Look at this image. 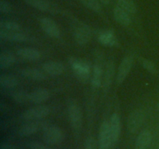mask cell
<instances>
[{"label": "cell", "instance_id": "obj_11", "mask_svg": "<svg viewBox=\"0 0 159 149\" xmlns=\"http://www.w3.org/2000/svg\"><path fill=\"white\" fill-rule=\"evenodd\" d=\"M0 38L11 42L27 41L29 37L20 31H5L0 29Z\"/></svg>", "mask_w": 159, "mask_h": 149}, {"label": "cell", "instance_id": "obj_27", "mask_svg": "<svg viewBox=\"0 0 159 149\" xmlns=\"http://www.w3.org/2000/svg\"><path fill=\"white\" fill-rule=\"evenodd\" d=\"M0 29L5 31H20L21 26L16 22L2 20L0 22Z\"/></svg>", "mask_w": 159, "mask_h": 149}, {"label": "cell", "instance_id": "obj_26", "mask_svg": "<svg viewBox=\"0 0 159 149\" xmlns=\"http://www.w3.org/2000/svg\"><path fill=\"white\" fill-rule=\"evenodd\" d=\"M79 1L90 10L97 12V13L102 12V6L99 0H79Z\"/></svg>", "mask_w": 159, "mask_h": 149}, {"label": "cell", "instance_id": "obj_14", "mask_svg": "<svg viewBox=\"0 0 159 149\" xmlns=\"http://www.w3.org/2000/svg\"><path fill=\"white\" fill-rule=\"evenodd\" d=\"M23 77L34 81H43L47 79L46 73L43 71L35 68H26L20 71Z\"/></svg>", "mask_w": 159, "mask_h": 149}, {"label": "cell", "instance_id": "obj_1", "mask_svg": "<svg viewBox=\"0 0 159 149\" xmlns=\"http://www.w3.org/2000/svg\"><path fill=\"white\" fill-rule=\"evenodd\" d=\"M68 113L73 130L79 132L82 125V112L75 101H71L68 105Z\"/></svg>", "mask_w": 159, "mask_h": 149}, {"label": "cell", "instance_id": "obj_31", "mask_svg": "<svg viewBox=\"0 0 159 149\" xmlns=\"http://www.w3.org/2000/svg\"><path fill=\"white\" fill-rule=\"evenodd\" d=\"M28 146H29L30 149H53L51 147H48V146L45 145V144L39 142H31L30 143Z\"/></svg>", "mask_w": 159, "mask_h": 149}, {"label": "cell", "instance_id": "obj_9", "mask_svg": "<svg viewBox=\"0 0 159 149\" xmlns=\"http://www.w3.org/2000/svg\"><path fill=\"white\" fill-rule=\"evenodd\" d=\"M40 25L41 29L48 36L54 38H58L61 36V30L56 22L48 17H43L40 20Z\"/></svg>", "mask_w": 159, "mask_h": 149}, {"label": "cell", "instance_id": "obj_30", "mask_svg": "<svg viewBox=\"0 0 159 149\" xmlns=\"http://www.w3.org/2000/svg\"><path fill=\"white\" fill-rule=\"evenodd\" d=\"M12 11V5L8 0H0V12L2 14H8Z\"/></svg>", "mask_w": 159, "mask_h": 149}, {"label": "cell", "instance_id": "obj_33", "mask_svg": "<svg viewBox=\"0 0 159 149\" xmlns=\"http://www.w3.org/2000/svg\"><path fill=\"white\" fill-rule=\"evenodd\" d=\"M0 149H16V147L13 144H9V143H2L0 145Z\"/></svg>", "mask_w": 159, "mask_h": 149}, {"label": "cell", "instance_id": "obj_25", "mask_svg": "<svg viewBox=\"0 0 159 149\" xmlns=\"http://www.w3.org/2000/svg\"><path fill=\"white\" fill-rule=\"evenodd\" d=\"M103 78V71L101 65H96L93 68V77H92V83L95 87H99L101 82H102Z\"/></svg>", "mask_w": 159, "mask_h": 149}, {"label": "cell", "instance_id": "obj_15", "mask_svg": "<svg viewBox=\"0 0 159 149\" xmlns=\"http://www.w3.org/2000/svg\"><path fill=\"white\" fill-rule=\"evenodd\" d=\"M16 54L19 57L26 61H37L41 57L40 51L33 47L20 48Z\"/></svg>", "mask_w": 159, "mask_h": 149}, {"label": "cell", "instance_id": "obj_22", "mask_svg": "<svg viewBox=\"0 0 159 149\" xmlns=\"http://www.w3.org/2000/svg\"><path fill=\"white\" fill-rule=\"evenodd\" d=\"M0 85L4 88H13L18 85V79L9 74H2L0 76Z\"/></svg>", "mask_w": 159, "mask_h": 149}, {"label": "cell", "instance_id": "obj_23", "mask_svg": "<svg viewBox=\"0 0 159 149\" xmlns=\"http://www.w3.org/2000/svg\"><path fill=\"white\" fill-rule=\"evenodd\" d=\"M113 73H114V64L113 61H110L107 64V69L104 72L103 78H102V85L104 88H108L110 85Z\"/></svg>", "mask_w": 159, "mask_h": 149}, {"label": "cell", "instance_id": "obj_2", "mask_svg": "<svg viewBox=\"0 0 159 149\" xmlns=\"http://www.w3.org/2000/svg\"><path fill=\"white\" fill-rule=\"evenodd\" d=\"M64 132L57 126H47L43 130V139L45 143L51 145H57L63 141Z\"/></svg>", "mask_w": 159, "mask_h": 149}, {"label": "cell", "instance_id": "obj_20", "mask_svg": "<svg viewBox=\"0 0 159 149\" xmlns=\"http://www.w3.org/2000/svg\"><path fill=\"white\" fill-rule=\"evenodd\" d=\"M99 41L107 47H113L117 43V40L111 30H105L99 36Z\"/></svg>", "mask_w": 159, "mask_h": 149}, {"label": "cell", "instance_id": "obj_13", "mask_svg": "<svg viewBox=\"0 0 159 149\" xmlns=\"http://www.w3.org/2000/svg\"><path fill=\"white\" fill-rule=\"evenodd\" d=\"M109 124L113 138V142L115 143L118 141L121 133V120L119 115L117 113H113L110 116Z\"/></svg>", "mask_w": 159, "mask_h": 149}, {"label": "cell", "instance_id": "obj_3", "mask_svg": "<svg viewBox=\"0 0 159 149\" xmlns=\"http://www.w3.org/2000/svg\"><path fill=\"white\" fill-rule=\"evenodd\" d=\"M51 113V109L48 106H37L25 110L21 114L23 120L32 121L46 117Z\"/></svg>", "mask_w": 159, "mask_h": 149}, {"label": "cell", "instance_id": "obj_19", "mask_svg": "<svg viewBox=\"0 0 159 149\" xmlns=\"http://www.w3.org/2000/svg\"><path fill=\"white\" fill-rule=\"evenodd\" d=\"M40 123L37 121H30L24 124L19 130V133L21 136H30L38 131L40 128Z\"/></svg>", "mask_w": 159, "mask_h": 149}, {"label": "cell", "instance_id": "obj_7", "mask_svg": "<svg viewBox=\"0 0 159 149\" xmlns=\"http://www.w3.org/2000/svg\"><path fill=\"white\" fill-rule=\"evenodd\" d=\"M134 63L133 56H126L122 61L118 68L117 74H116V82L118 85H121L128 76Z\"/></svg>", "mask_w": 159, "mask_h": 149}, {"label": "cell", "instance_id": "obj_8", "mask_svg": "<svg viewBox=\"0 0 159 149\" xmlns=\"http://www.w3.org/2000/svg\"><path fill=\"white\" fill-rule=\"evenodd\" d=\"M99 146L102 149H108L113 144L109 121H104L100 127L99 138Z\"/></svg>", "mask_w": 159, "mask_h": 149}, {"label": "cell", "instance_id": "obj_17", "mask_svg": "<svg viewBox=\"0 0 159 149\" xmlns=\"http://www.w3.org/2000/svg\"><path fill=\"white\" fill-rule=\"evenodd\" d=\"M50 97V92L46 88H37L30 93V102L39 104L48 100Z\"/></svg>", "mask_w": 159, "mask_h": 149}, {"label": "cell", "instance_id": "obj_16", "mask_svg": "<svg viewBox=\"0 0 159 149\" xmlns=\"http://www.w3.org/2000/svg\"><path fill=\"white\" fill-rule=\"evenodd\" d=\"M152 141V134L149 130H143L138 135L135 142V149H148Z\"/></svg>", "mask_w": 159, "mask_h": 149}, {"label": "cell", "instance_id": "obj_18", "mask_svg": "<svg viewBox=\"0 0 159 149\" xmlns=\"http://www.w3.org/2000/svg\"><path fill=\"white\" fill-rule=\"evenodd\" d=\"M113 17L117 23L124 26H127L131 22L130 14L118 6L113 9Z\"/></svg>", "mask_w": 159, "mask_h": 149}, {"label": "cell", "instance_id": "obj_6", "mask_svg": "<svg viewBox=\"0 0 159 149\" xmlns=\"http://www.w3.org/2000/svg\"><path fill=\"white\" fill-rule=\"evenodd\" d=\"M74 37L76 42L80 45H85L89 43L91 38V29L84 23H79L74 26Z\"/></svg>", "mask_w": 159, "mask_h": 149}, {"label": "cell", "instance_id": "obj_34", "mask_svg": "<svg viewBox=\"0 0 159 149\" xmlns=\"http://www.w3.org/2000/svg\"><path fill=\"white\" fill-rule=\"evenodd\" d=\"M99 1L100 2L102 3V4H103V5H108L109 3H110V0H99Z\"/></svg>", "mask_w": 159, "mask_h": 149}, {"label": "cell", "instance_id": "obj_12", "mask_svg": "<svg viewBox=\"0 0 159 149\" xmlns=\"http://www.w3.org/2000/svg\"><path fill=\"white\" fill-rule=\"evenodd\" d=\"M23 1L25 2L29 6H32L34 9L43 11H43L44 12H51V13L57 12L55 6L47 0H23Z\"/></svg>", "mask_w": 159, "mask_h": 149}, {"label": "cell", "instance_id": "obj_35", "mask_svg": "<svg viewBox=\"0 0 159 149\" xmlns=\"http://www.w3.org/2000/svg\"><path fill=\"white\" fill-rule=\"evenodd\" d=\"M158 110H159V102H158Z\"/></svg>", "mask_w": 159, "mask_h": 149}, {"label": "cell", "instance_id": "obj_29", "mask_svg": "<svg viewBox=\"0 0 159 149\" xmlns=\"http://www.w3.org/2000/svg\"><path fill=\"white\" fill-rule=\"evenodd\" d=\"M141 63H142V65L144 68V69L147 70L148 72L152 73V74H155L157 72L156 67H155V64L152 61L147 60V59H143Z\"/></svg>", "mask_w": 159, "mask_h": 149}, {"label": "cell", "instance_id": "obj_32", "mask_svg": "<svg viewBox=\"0 0 159 149\" xmlns=\"http://www.w3.org/2000/svg\"><path fill=\"white\" fill-rule=\"evenodd\" d=\"M85 149H95V142L93 139H89L85 143Z\"/></svg>", "mask_w": 159, "mask_h": 149}, {"label": "cell", "instance_id": "obj_10", "mask_svg": "<svg viewBox=\"0 0 159 149\" xmlns=\"http://www.w3.org/2000/svg\"><path fill=\"white\" fill-rule=\"evenodd\" d=\"M42 69L50 76L61 75L65 71V66L59 61H48L42 65Z\"/></svg>", "mask_w": 159, "mask_h": 149}, {"label": "cell", "instance_id": "obj_28", "mask_svg": "<svg viewBox=\"0 0 159 149\" xmlns=\"http://www.w3.org/2000/svg\"><path fill=\"white\" fill-rule=\"evenodd\" d=\"M12 98L17 103H25L30 102V93L23 90H20L13 93Z\"/></svg>", "mask_w": 159, "mask_h": 149}, {"label": "cell", "instance_id": "obj_21", "mask_svg": "<svg viewBox=\"0 0 159 149\" xmlns=\"http://www.w3.org/2000/svg\"><path fill=\"white\" fill-rule=\"evenodd\" d=\"M16 61V57L9 51H2L0 54V67L2 69L12 66Z\"/></svg>", "mask_w": 159, "mask_h": 149}, {"label": "cell", "instance_id": "obj_24", "mask_svg": "<svg viewBox=\"0 0 159 149\" xmlns=\"http://www.w3.org/2000/svg\"><path fill=\"white\" fill-rule=\"evenodd\" d=\"M118 7L124 9L129 14H134L137 11V6L133 0H116Z\"/></svg>", "mask_w": 159, "mask_h": 149}, {"label": "cell", "instance_id": "obj_5", "mask_svg": "<svg viewBox=\"0 0 159 149\" xmlns=\"http://www.w3.org/2000/svg\"><path fill=\"white\" fill-rule=\"evenodd\" d=\"M73 71L80 80H86L90 74V66L87 62L71 57L69 60Z\"/></svg>", "mask_w": 159, "mask_h": 149}, {"label": "cell", "instance_id": "obj_4", "mask_svg": "<svg viewBox=\"0 0 159 149\" xmlns=\"http://www.w3.org/2000/svg\"><path fill=\"white\" fill-rule=\"evenodd\" d=\"M145 120V114L142 110H135L127 117V127L130 133L138 131Z\"/></svg>", "mask_w": 159, "mask_h": 149}]
</instances>
